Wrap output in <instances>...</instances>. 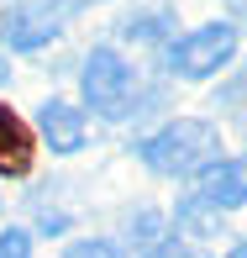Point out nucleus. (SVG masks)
<instances>
[{
  "mask_svg": "<svg viewBox=\"0 0 247 258\" xmlns=\"http://www.w3.org/2000/svg\"><path fill=\"white\" fill-rule=\"evenodd\" d=\"M231 58H237V27L231 21H205V27H195V32L169 42L163 69L174 79H216Z\"/></svg>",
  "mask_w": 247,
  "mask_h": 258,
  "instance_id": "obj_3",
  "label": "nucleus"
},
{
  "mask_svg": "<svg viewBox=\"0 0 247 258\" xmlns=\"http://www.w3.org/2000/svg\"><path fill=\"white\" fill-rule=\"evenodd\" d=\"M79 90H85V105L100 116V121H126L142 100V85H137V69L126 63L116 48H95L79 69Z\"/></svg>",
  "mask_w": 247,
  "mask_h": 258,
  "instance_id": "obj_2",
  "label": "nucleus"
},
{
  "mask_svg": "<svg viewBox=\"0 0 247 258\" xmlns=\"http://www.w3.org/2000/svg\"><path fill=\"white\" fill-rule=\"evenodd\" d=\"M58 32H63V6H53V0H16V6L0 16V37L16 53L48 48Z\"/></svg>",
  "mask_w": 247,
  "mask_h": 258,
  "instance_id": "obj_4",
  "label": "nucleus"
},
{
  "mask_svg": "<svg viewBox=\"0 0 247 258\" xmlns=\"http://www.w3.org/2000/svg\"><path fill=\"white\" fill-rule=\"evenodd\" d=\"M226 258H247V242H237V248H231V253H226Z\"/></svg>",
  "mask_w": 247,
  "mask_h": 258,
  "instance_id": "obj_13",
  "label": "nucleus"
},
{
  "mask_svg": "<svg viewBox=\"0 0 247 258\" xmlns=\"http://www.w3.org/2000/svg\"><path fill=\"white\" fill-rule=\"evenodd\" d=\"M63 258H121V248L105 237H79L74 248H63Z\"/></svg>",
  "mask_w": 247,
  "mask_h": 258,
  "instance_id": "obj_8",
  "label": "nucleus"
},
{
  "mask_svg": "<svg viewBox=\"0 0 247 258\" xmlns=\"http://www.w3.org/2000/svg\"><path fill=\"white\" fill-rule=\"evenodd\" d=\"M0 258H32V232H21V227L0 232Z\"/></svg>",
  "mask_w": 247,
  "mask_h": 258,
  "instance_id": "obj_9",
  "label": "nucleus"
},
{
  "mask_svg": "<svg viewBox=\"0 0 247 258\" xmlns=\"http://www.w3.org/2000/svg\"><path fill=\"white\" fill-rule=\"evenodd\" d=\"M190 201H200L205 211H237V206H247V153L205 163V169L195 174V195Z\"/></svg>",
  "mask_w": 247,
  "mask_h": 258,
  "instance_id": "obj_5",
  "label": "nucleus"
},
{
  "mask_svg": "<svg viewBox=\"0 0 247 258\" xmlns=\"http://www.w3.org/2000/svg\"><path fill=\"white\" fill-rule=\"evenodd\" d=\"M132 232H137V242H152L163 232V216H158V211H137V216H132Z\"/></svg>",
  "mask_w": 247,
  "mask_h": 258,
  "instance_id": "obj_10",
  "label": "nucleus"
},
{
  "mask_svg": "<svg viewBox=\"0 0 247 258\" xmlns=\"http://www.w3.org/2000/svg\"><path fill=\"white\" fill-rule=\"evenodd\" d=\"M137 153H142V163H147L152 174H163V179H184V174H200L205 163H216L221 132L210 121L184 116V121H169L163 132H152Z\"/></svg>",
  "mask_w": 247,
  "mask_h": 258,
  "instance_id": "obj_1",
  "label": "nucleus"
},
{
  "mask_svg": "<svg viewBox=\"0 0 247 258\" xmlns=\"http://www.w3.org/2000/svg\"><path fill=\"white\" fill-rule=\"evenodd\" d=\"M6 85H11V63L0 58V90H6Z\"/></svg>",
  "mask_w": 247,
  "mask_h": 258,
  "instance_id": "obj_12",
  "label": "nucleus"
},
{
  "mask_svg": "<svg viewBox=\"0 0 247 258\" xmlns=\"http://www.w3.org/2000/svg\"><path fill=\"white\" fill-rule=\"evenodd\" d=\"M147 258H205V253H195L190 242H158V248H147Z\"/></svg>",
  "mask_w": 247,
  "mask_h": 258,
  "instance_id": "obj_11",
  "label": "nucleus"
},
{
  "mask_svg": "<svg viewBox=\"0 0 247 258\" xmlns=\"http://www.w3.org/2000/svg\"><path fill=\"white\" fill-rule=\"evenodd\" d=\"M37 126H42V137H48V148L53 153H79V148L90 143V126H85V111H74V105H63V100H48L37 111Z\"/></svg>",
  "mask_w": 247,
  "mask_h": 258,
  "instance_id": "obj_6",
  "label": "nucleus"
},
{
  "mask_svg": "<svg viewBox=\"0 0 247 258\" xmlns=\"http://www.w3.org/2000/svg\"><path fill=\"white\" fill-rule=\"evenodd\" d=\"M0 174L6 179L32 174V132L11 105H0Z\"/></svg>",
  "mask_w": 247,
  "mask_h": 258,
  "instance_id": "obj_7",
  "label": "nucleus"
}]
</instances>
